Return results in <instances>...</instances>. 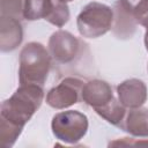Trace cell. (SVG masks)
Instances as JSON below:
<instances>
[{"mask_svg":"<svg viewBox=\"0 0 148 148\" xmlns=\"http://www.w3.org/2000/svg\"><path fill=\"white\" fill-rule=\"evenodd\" d=\"M43 98V87L36 84H20L15 92L2 102L0 119L23 128L34 113L40 108Z\"/></svg>","mask_w":148,"mask_h":148,"instance_id":"6da1fadb","label":"cell"},{"mask_svg":"<svg viewBox=\"0 0 148 148\" xmlns=\"http://www.w3.org/2000/svg\"><path fill=\"white\" fill-rule=\"evenodd\" d=\"M50 67L51 54L42 43L30 42L25 44L20 53V84H36L43 87Z\"/></svg>","mask_w":148,"mask_h":148,"instance_id":"7a4b0ae2","label":"cell"},{"mask_svg":"<svg viewBox=\"0 0 148 148\" xmlns=\"http://www.w3.org/2000/svg\"><path fill=\"white\" fill-rule=\"evenodd\" d=\"M113 24V9L97 1L86 5L76 18L80 35L86 38H98L105 35Z\"/></svg>","mask_w":148,"mask_h":148,"instance_id":"3957f363","label":"cell"},{"mask_svg":"<svg viewBox=\"0 0 148 148\" xmlns=\"http://www.w3.org/2000/svg\"><path fill=\"white\" fill-rule=\"evenodd\" d=\"M88 126L87 116L77 110L58 112L53 116L51 121L53 135L58 140L71 145L79 142L87 134Z\"/></svg>","mask_w":148,"mask_h":148,"instance_id":"277c9868","label":"cell"},{"mask_svg":"<svg viewBox=\"0 0 148 148\" xmlns=\"http://www.w3.org/2000/svg\"><path fill=\"white\" fill-rule=\"evenodd\" d=\"M86 82H83L81 79L77 77H65L49 90L46 95V103L53 109H66L72 106L73 104L79 103L81 98L82 88Z\"/></svg>","mask_w":148,"mask_h":148,"instance_id":"5b68a950","label":"cell"},{"mask_svg":"<svg viewBox=\"0 0 148 148\" xmlns=\"http://www.w3.org/2000/svg\"><path fill=\"white\" fill-rule=\"evenodd\" d=\"M47 50L51 58L58 64L72 62L80 51V40L66 30L54 31L50 39Z\"/></svg>","mask_w":148,"mask_h":148,"instance_id":"8992f818","label":"cell"},{"mask_svg":"<svg viewBox=\"0 0 148 148\" xmlns=\"http://www.w3.org/2000/svg\"><path fill=\"white\" fill-rule=\"evenodd\" d=\"M119 102L126 109L140 108L147 101V87L140 79H127L117 86Z\"/></svg>","mask_w":148,"mask_h":148,"instance_id":"52a82bcc","label":"cell"},{"mask_svg":"<svg viewBox=\"0 0 148 148\" xmlns=\"http://www.w3.org/2000/svg\"><path fill=\"white\" fill-rule=\"evenodd\" d=\"M113 91L111 86L103 80H90L84 83L81 92L82 101L91 106L94 110L105 105L113 99Z\"/></svg>","mask_w":148,"mask_h":148,"instance_id":"ba28073f","label":"cell"},{"mask_svg":"<svg viewBox=\"0 0 148 148\" xmlns=\"http://www.w3.org/2000/svg\"><path fill=\"white\" fill-rule=\"evenodd\" d=\"M23 39L21 20L0 15V49L2 52L14 51Z\"/></svg>","mask_w":148,"mask_h":148,"instance_id":"9c48e42d","label":"cell"},{"mask_svg":"<svg viewBox=\"0 0 148 148\" xmlns=\"http://www.w3.org/2000/svg\"><path fill=\"white\" fill-rule=\"evenodd\" d=\"M120 130L138 138H148V109L133 108L126 112Z\"/></svg>","mask_w":148,"mask_h":148,"instance_id":"30bf717a","label":"cell"},{"mask_svg":"<svg viewBox=\"0 0 148 148\" xmlns=\"http://www.w3.org/2000/svg\"><path fill=\"white\" fill-rule=\"evenodd\" d=\"M113 24L112 31L114 36L119 39H128L132 38L135 32L136 22L134 17L123 7L119 0H117L113 5Z\"/></svg>","mask_w":148,"mask_h":148,"instance_id":"8fae6325","label":"cell"},{"mask_svg":"<svg viewBox=\"0 0 148 148\" xmlns=\"http://www.w3.org/2000/svg\"><path fill=\"white\" fill-rule=\"evenodd\" d=\"M95 112L99 114L102 118H104L108 123L120 128L127 111L126 108L119 102V99L113 97V99H111L109 103L96 109Z\"/></svg>","mask_w":148,"mask_h":148,"instance_id":"7c38bea8","label":"cell"},{"mask_svg":"<svg viewBox=\"0 0 148 148\" xmlns=\"http://www.w3.org/2000/svg\"><path fill=\"white\" fill-rule=\"evenodd\" d=\"M53 8V0H25L23 17L28 21L46 18Z\"/></svg>","mask_w":148,"mask_h":148,"instance_id":"4fadbf2b","label":"cell"},{"mask_svg":"<svg viewBox=\"0 0 148 148\" xmlns=\"http://www.w3.org/2000/svg\"><path fill=\"white\" fill-rule=\"evenodd\" d=\"M123 7L134 17L135 22L148 28V0H119Z\"/></svg>","mask_w":148,"mask_h":148,"instance_id":"5bb4252c","label":"cell"},{"mask_svg":"<svg viewBox=\"0 0 148 148\" xmlns=\"http://www.w3.org/2000/svg\"><path fill=\"white\" fill-rule=\"evenodd\" d=\"M69 16H71V13H69L67 2L62 0H53V8L50 15L45 18V21H47L49 23L58 28H61L68 22Z\"/></svg>","mask_w":148,"mask_h":148,"instance_id":"9a60e30c","label":"cell"},{"mask_svg":"<svg viewBox=\"0 0 148 148\" xmlns=\"http://www.w3.org/2000/svg\"><path fill=\"white\" fill-rule=\"evenodd\" d=\"M22 127L0 119V141L5 148H10L22 133Z\"/></svg>","mask_w":148,"mask_h":148,"instance_id":"2e32d148","label":"cell"},{"mask_svg":"<svg viewBox=\"0 0 148 148\" xmlns=\"http://www.w3.org/2000/svg\"><path fill=\"white\" fill-rule=\"evenodd\" d=\"M1 16H10L18 20L24 18V3L25 0H1Z\"/></svg>","mask_w":148,"mask_h":148,"instance_id":"e0dca14e","label":"cell"},{"mask_svg":"<svg viewBox=\"0 0 148 148\" xmlns=\"http://www.w3.org/2000/svg\"><path fill=\"white\" fill-rule=\"evenodd\" d=\"M145 46H146V50L148 51V28L146 29V34H145Z\"/></svg>","mask_w":148,"mask_h":148,"instance_id":"ac0fdd59","label":"cell"},{"mask_svg":"<svg viewBox=\"0 0 148 148\" xmlns=\"http://www.w3.org/2000/svg\"><path fill=\"white\" fill-rule=\"evenodd\" d=\"M62 1H65V2H69V1H73V0H62Z\"/></svg>","mask_w":148,"mask_h":148,"instance_id":"d6986e66","label":"cell"}]
</instances>
